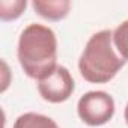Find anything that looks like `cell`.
I'll list each match as a JSON object with an SVG mask.
<instances>
[{"label": "cell", "mask_w": 128, "mask_h": 128, "mask_svg": "<svg viewBox=\"0 0 128 128\" xmlns=\"http://www.w3.org/2000/svg\"><path fill=\"white\" fill-rule=\"evenodd\" d=\"M17 57L24 74L36 82L47 77L57 66V36L45 24L32 23L18 38Z\"/></svg>", "instance_id": "cell-1"}, {"label": "cell", "mask_w": 128, "mask_h": 128, "mask_svg": "<svg viewBox=\"0 0 128 128\" xmlns=\"http://www.w3.org/2000/svg\"><path fill=\"white\" fill-rule=\"evenodd\" d=\"M125 65L126 60L114 48L113 30L108 29L94 33L78 57L80 76L94 84L108 83Z\"/></svg>", "instance_id": "cell-2"}, {"label": "cell", "mask_w": 128, "mask_h": 128, "mask_svg": "<svg viewBox=\"0 0 128 128\" xmlns=\"http://www.w3.org/2000/svg\"><path fill=\"white\" fill-rule=\"evenodd\" d=\"M114 100L106 90H89L77 102V114L89 126H101L114 116Z\"/></svg>", "instance_id": "cell-3"}, {"label": "cell", "mask_w": 128, "mask_h": 128, "mask_svg": "<svg viewBox=\"0 0 128 128\" xmlns=\"http://www.w3.org/2000/svg\"><path fill=\"white\" fill-rule=\"evenodd\" d=\"M36 86L41 98L51 104L68 101L76 89V83L70 70L63 65H57L47 77L39 80Z\"/></svg>", "instance_id": "cell-4"}, {"label": "cell", "mask_w": 128, "mask_h": 128, "mask_svg": "<svg viewBox=\"0 0 128 128\" xmlns=\"http://www.w3.org/2000/svg\"><path fill=\"white\" fill-rule=\"evenodd\" d=\"M32 8L39 17L48 21H60L68 17L71 11V2L70 0H33Z\"/></svg>", "instance_id": "cell-5"}, {"label": "cell", "mask_w": 128, "mask_h": 128, "mask_svg": "<svg viewBox=\"0 0 128 128\" xmlns=\"http://www.w3.org/2000/svg\"><path fill=\"white\" fill-rule=\"evenodd\" d=\"M12 128H59V125L50 116L35 112H27L15 119Z\"/></svg>", "instance_id": "cell-6"}, {"label": "cell", "mask_w": 128, "mask_h": 128, "mask_svg": "<svg viewBox=\"0 0 128 128\" xmlns=\"http://www.w3.org/2000/svg\"><path fill=\"white\" fill-rule=\"evenodd\" d=\"M27 8L26 0H0V20L14 21L23 15Z\"/></svg>", "instance_id": "cell-7"}, {"label": "cell", "mask_w": 128, "mask_h": 128, "mask_svg": "<svg viewBox=\"0 0 128 128\" xmlns=\"http://www.w3.org/2000/svg\"><path fill=\"white\" fill-rule=\"evenodd\" d=\"M113 44L118 53L128 62V20L122 21L113 30Z\"/></svg>", "instance_id": "cell-8"}, {"label": "cell", "mask_w": 128, "mask_h": 128, "mask_svg": "<svg viewBox=\"0 0 128 128\" xmlns=\"http://www.w3.org/2000/svg\"><path fill=\"white\" fill-rule=\"evenodd\" d=\"M2 66H3V83H2V92H5V90L8 89V86H9V80H8V77H9V70H8V63H6L5 60H2Z\"/></svg>", "instance_id": "cell-9"}, {"label": "cell", "mask_w": 128, "mask_h": 128, "mask_svg": "<svg viewBox=\"0 0 128 128\" xmlns=\"http://www.w3.org/2000/svg\"><path fill=\"white\" fill-rule=\"evenodd\" d=\"M124 119H125V124L128 125V102L125 106V110H124Z\"/></svg>", "instance_id": "cell-10"}]
</instances>
